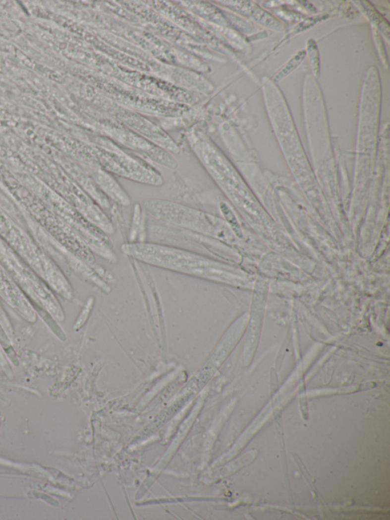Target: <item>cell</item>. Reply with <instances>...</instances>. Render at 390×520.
I'll list each match as a JSON object with an SVG mask.
<instances>
[{
    "label": "cell",
    "mask_w": 390,
    "mask_h": 520,
    "mask_svg": "<svg viewBox=\"0 0 390 520\" xmlns=\"http://www.w3.org/2000/svg\"><path fill=\"white\" fill-rule=\"evenodd\" d=\"M307 51L309 56H310L312 69H313L315 76L317 77L320 75V58L318 54L317 45L313 39L308 41Z\"/></svg>",
    "instance_id": "cell-1"
},
{
    "label": "cell",
    "mask_w": 390,
    "mask_h": 520,
    "mask_svg": "<svg viewBox=\"0 0 390 520\" xmlns=\"http://www.w3.org/2000/svg\"><path fill=\"white\" fill-rule=\"evenodd\" d=\"M306 56V52L303 51H300L298 53L296 54L290 61H289L287 65H286L284 68L279 72V74L275 76V79L276 81L280 80V79L284 78L286 75L289 74L290 72L293 70L296 66H298L301 61H303V58Z\"/></svg>",
    "instance_id": "cell-2"
}]
</instances>
